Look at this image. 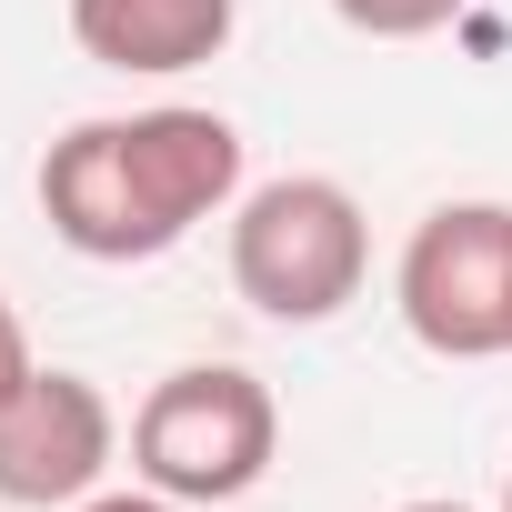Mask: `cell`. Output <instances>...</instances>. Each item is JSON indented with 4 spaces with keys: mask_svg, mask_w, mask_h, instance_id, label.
Masks as SVG:
<instances>
[{
    "mask_svg": "<svg viewBox=\"0 0 512 512\" xmlns=\"http://www.w3.org/2000/svg\"><path fill=\"white\" fill-rule=\"evenodd\" d=\"M71 512H191V502H171V492H91V502H71Z\"/></svg>",
    "mask_w": 512,
    "mask_h": 512,
    "instance_id": "obj_9",
    "label": "cell"
},
{
    "mask_svg": "<svg viewBox=\"0 0 512 512\" xmlns=\"http://www.w3.org/2000/svg\"><path fill=\"white\" fill-rule=\"evenodd\" d=\"M402 512H472V502H402Z\"/></svg>",
    "mask_w": 512,
    "mask_h": 512,
    "instance_id": "obj_10",
    "label": "cell"
},
{
    "mask_svg": "<svg viewBox=\"0 0 512 512\" xmlns=\"http://www.w3.org/2000/svg\"><path fill=\"white\" fill-rule=\"evenodd\" d=\"M502 512H512V472H502Z\"/></svg>",
    "mask_w": 512,
    "mask_h": 512,
    "instance_id": "obj_11",
    "label": "cell"
},
{
    "mask_svg": "<svg viewBox=\"0 0 512 512\" xmlns=\"http://www.w3.org/2000/svg\"><path fill=\"white\" fill-rule=\"evenodd\" d=\"M342 11V31H362V41H432V31H452L472 0H332Z\"/></svg>",
    "mask_w": 512,
    "mask_h": 512,
    "instance_id": "obj_7",
    "label": "cell"
},
{
    "mask_svg": "<svg viewBox=\"0 0 512 512\" xmlns=\"http://www.w3.org/2000/svg\"><path fill=\"white\" fill-rule=\"evenodd\" d=\"M402 332L432 362H492L512 352V201H442L412 221L392 272Z\"/></svg>",
    "mask_w": 512,
    "mask_h": 512,
    "instance_id": "obj_4",
    "label": "cell"
},
{
    "mask_svg": "<svg viewBox=\"0 0 512 512\" xmlns=\"http://www.w3.org/2000/svg\"><path fill=\"white\" fill-rule=\"evenodd\" d=\"M41 372V352H31V332H21V312H11V292H0V402H11L21 382Z\"/></svg>",
    "mask_w": 512,
    "mask_h": 512,
    "instance_id": "obj_8",
    "label": "cell"
},
{
    "mask_svg": "<svg viewBox=\"0 0 512 512\" xmlns=\"http://www.w3.org/2000/svg\"><path fill=\"white\" fill-rule=\"evenodd\" d=\"M231 201H241V131L191 101L71 121L41 151V221L81 262H161Z\"/></svg>",
    "mask_w": 512,
    "mask_h": 512,
    "instance_id": "obj_1",
    "label": "cell"
},
{
    "mask_svg": "<svg viewBox=\"0 0 512 512\" xmlns=\"http://www.w3.org/2000/svg\"><path fill=\"white\" fill-rule=\"evenodd\" d=\"M272 452H282V402H272L262 372H241V362H181L131 412V472L151 492L191 502V512L241 502L272 472Z\"/></svg>",
    "mask_w": 512,
    "mask_h": 512,
    "instance_id": "obj_3",
    "label": "cell"
},
{
    "mask_svg": "<svg viewBox=\"0 0 512 512\" xmlns=\"http://www.w3.org/2000/svg\"><path fill=\"white\" fill-rule=\"evenodd\" d=\"M241 31V0H71V41L101 71L131 81H181L201 61H221Z\"/></svg>",
    "mask_w": 512,
    "mask_h": 512,
    "instance_id": "obj_6",
    "label": "cell"
},
{
    "mask_svg": "<svg viewBox=\"0 0 512 512\" xmlns=\"http://www.w3.org/2000/svg\"><path fill=\"white\" fill-rule=\"evenodd\" d=\"M121 452V412L91 372H61L41 362L11 402H0V502H21V512H71L101 492Z\"/></svg>",
    "mask_w": 512,
    "mask_h": 512,
    "instance_id": "obj_5",
    "label": "cell"
},
{
    "mask_svg": "<svg viewBox=\"0 0 512 512\" xmlns=\"http://www.w3.org/2000/svg\"><path fill=\"white\" fill-rule=\"evenodd\" d=\"M362 282H372V221L342 181L282 171V181L231 201V292L262 322L312 332V322L352 312Z\"/></svg>",
    "mask_w": 512,
    "mask_h": 512,
    "instance_id": "obj_2",
    "label": "cell"
}]
</instances>
